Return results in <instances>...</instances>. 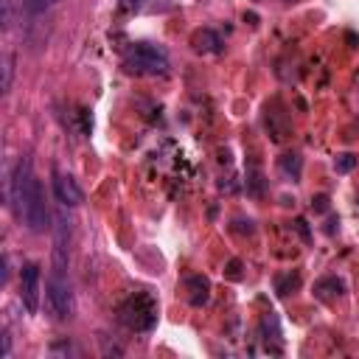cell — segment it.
I'll use <instances>...</instances> for the list:
<instances>
[{
	"instance_id": "cell-8",
	"label": "cell",
	"mask_w": 359,
	"mask_h": 359,
	"mask_svg": "<svg viewBox=\"0 0 359 359\" xmlns=\"http://www.w3.org/2000/svg\"><path fill=\"white\" fill-rule=\"evenodd\" d=\"M191 45H194V51H197V54H219L222 40H219V34H217V31H211V29H200V31H194Z\"/></svg>"
},
{
	"instance_id": "cell-11",
	"label": "cell",
	"mask_w": 359,
	"mask_h": 359,
	"mask_svg": "<svg viewBox=\"0 0 359 359\" xmlns=\"http://www.w3.org/2000/svg\"><path fill=\"white\" fill-rule=\"evenodd\" d=\"M353 166H356V157H353V154H339L337 163H334V168H337L339 174H348Z\"/></svg>"
},
{
	"instance_id": "cell-15",
	"label": "cell",
	"mask_w": 359,
	"mask_h": 359,
	"mask_svg": "<svg viewBox=\"0 0 359 359\" xmlns=\"http://www.w3.org/2000/svg\"><path fill=\"white\" fill-rule=\"evenodd\" d=\"M51 3H57V0H40V3H37V12L45 9V6H51Z\"/></svg>"
},
{
	"instance_id": "cell-4",
	"label": "cell",
	"mask_w": 359,
	"mask_h": 359,
	"mask_svg": "<svg viewBox=\"0 0 359 359\" xmlns=\"http://www.w3.org/2000/svg\"><path fill=\"white\" fill-rule=\"evenodd\" d=\"M124 68L129 73H163L168 68V57L163 48L152 43H135L124 59Z\"/></svg>"
},
{
	"instance_id": "cell-2",
	"label": "cell",
	"mask_w": 359,
	"mask_h": 359,
	"mask_svg": "<svg viewBox=\"0 0 359 359\" xmlns=\"http://www.w3.org/2000/svg\"><path fill=\"white\" fill-rule=\"evenodd\" d=\"M118 317L121 323L129 328V331H138V334H146L154 328L157 323V303L149 292H135L129 300L121 303L118 309Z\"/></svg>"
},
{
	"instance_id": "cell-5",
	"label": "cell",
	"mask_w": 359,
	"mask_h": 359,
	"mask_svg": "<svg viewBox=\"0 0 359 359\" xmlns=\"http://www.w3.org/2000/svg\"><path fill=\"white\" fill-rule=\"evenodd\" d=\"M40 298H43V272H40V264L31 261L20 272V300L34 314L40 309Z\"/></svg>"
},
{
	"instance_id": "cell-3",
	"label": "cell",
	"mask_w": 359,
	"mask_h": 359,
	"mask_svg": "<svg viewBox=\"0 0 359 359\" xmlns=\"http://www.w3.org/2000/svg\"><path fill=\"white\" fill-rule=\"evenodd\" d=\"M45 309L54 320H71L73 317V292L68 284V272H57L51 270L48 281H45Z\"/></svg>"
},
{
	"instance_id": "cell-14",
	"label": "cell",
	"mask_w": 359,
	"mask_h": 359,
	"mask_svg": "<svg viewBox=\"0 0 359 359\" xmlns=\"http://www.w3.org/2000/svg\"><path fill=\"white\" fill-rule=\"evenodd\" d=\"M9 353H12V337L3 334V359H9Z\"/></svg>"
},
{
	"instance_id": "cell-6",
	"label": "cell",
	"mask_w": 359,
	"mask_h": 359,
	"mask_svg": "<svg viewBox=\"0 0 359 359\" xmlns=\"http://www.w3.org/2000/svg\"><path fill=\"white\" fill-rule=\"evenodd\" d=\"M54 197L65 208H79L85 203V191L79 189V183L71 174H62V171H54Z\"/></svg>"
},
{
	"instance_id": "cell-13",
	"label": "cell",
	"mask_w": 359,
	"mask_h": 359,
	"mask_svg": "<svg viewBox=\"0 0 359 359\" xmlns=\"http://www.w3.org/2000/svg\"><path fill=\"white\" fill-rule=\"evenodd\" d=\"M312 205H314V211H328V197H317V200H312Z\"/></svg>"
},
{
	"instance_id": "cell-9",
	"label": "cell",
	"mask_w": 359,
	"mask_h": 359,
	"mask_svg": "<svg viewBox=\"0 0 359 359\" xmlns=\"http://www.w3.org/2000/svg\"><path fill=\"white\" fill-rule=\"evenodd\" d=\"M300 166H303V163H300V157H298V154H286V157L281 160V171L292 180V183L300 177Z\"/></svg>"
},
{
	"instance_id": "cell-10",
	"label": "cell",
	"mask_w": 359,
	"mask_h": 359,
	"mask_svg": "<svg viewBox=\"0 0 359 359\" xmlns=\"http://www.w3.org/2000/svg\"><path fill=\"white\" fill-rule=\"evenodd\" d=\"M12 73H15V57L6 54V57H3V93L12 90Z\"/></svg>"
},
{
	"instance_id": "cell-7",
	"label": "cell",
	"mask_w": 359,
	"mask_h": 359,
	"mask_svg": "<svg viewBox=\"0 0 359 359\" xmlns=\"http://www.w3.org/2000/svg\"><path fill=\"white\" fill-rule=\"evenodd\" d=\"M186 289H189V300L191 306H205L208 298H211V281L205 275H191L186 281Z\"/></svg>"
},
{
	"instance_id": "cell-12",
	"label": "cell",
	"mask_w": 359,
	"mask_h": 359,
	"mask_svg": "<svg viewBox=\"0 0 359 359\" xmlns=\"http://www.w3.org/2000/svg\"><path fill=\"white\" fill-rule=\"evenodd\" d=\"M143 6V0H121L118 3V15H135Z\"/></svg>"
},
{
	"instance_id": "cell-1",
	"label": "cell",
	"mask_w": 359,
	"mask_h": 359,
	"mask_svg": "<svg viewBox=\"0 0 359 359\" xmlns=\"http://www.w3.org/2000/svg\"><path fill=\"white\" fill-rule=\"evenodd\" d=\"M9 200H12V208H15L17 219L26 222V228L31 233H45L51 228L48 225L51 214L45 208V194H43V186H40V180L34 177L29 160H20L15 174H12Z\"/></svg>"
}]
</instances>
